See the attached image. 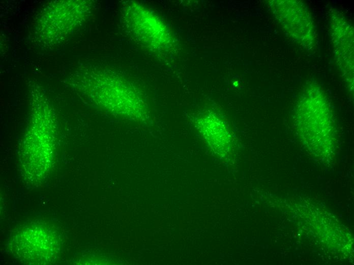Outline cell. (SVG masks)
Here are the masks:
<instances>
[{
  "mask_svg": "<svg viewBox=\"0 0 354 265\" xmlns=\"http://www.w3.org/2000/svg\"><path fill=\"white\" fill-rule=\"evenodd\" d=\"M298 124L306 142L314 145H329L334 139V119L328 98L315 84L303 90L296 109Z\"/></svg>",
  "mask_w": 354,
  "mask_h": 265,
  "instance_id": "obj_1",
  "label": "cell"
},
{
  "mask_svg": "<svg viewBox=\"0 0 354 265\" xmlns=\"http://www.w3.org/2000/svg\"><path fill=\"white\" fill-rule=\"evenodd\" d=\"M330 19L333 48L337 64L346 84L353 89V27L337 10H331Z\"/></svg>",
  "mask_w": 354,
  "mask_h": 265,
  "instance_id": "obj_3",
  "label": "cell"
},
{
  "mask_svg": "<svg viewBox=\"0 0 354 265\" xmlns=\"http://www.w3.org/2000/svg\"><path fill=\"white\" fill-rule=\"evenodd\" d=\"M274 16L281 27L296 42L311 52L316 47L315 25L307 6L296 0L271 2Z\"/></svg>",
  "mask_w": 354,
  "mask_h": 265,
  "instance_id": "obj_2",
  "label": "cell"
},
{
  "mask_svg": "<svg viewBox=\"0 0 354 265\" xmlns=\"http://www.w3.org/2000/svg\"><path fill=\"white\" fill-rule=\"evenodd\" d=\"M199 124L203 136L217 152L224 153L229 149L230 135L228 129L221 120L209 117L202 119Z\"/></svg>",
  "mask_w": 354,
  "mask_h": 265,
  "instance_id": "obj_4",
  "label": "cell"
}]
</instances>
